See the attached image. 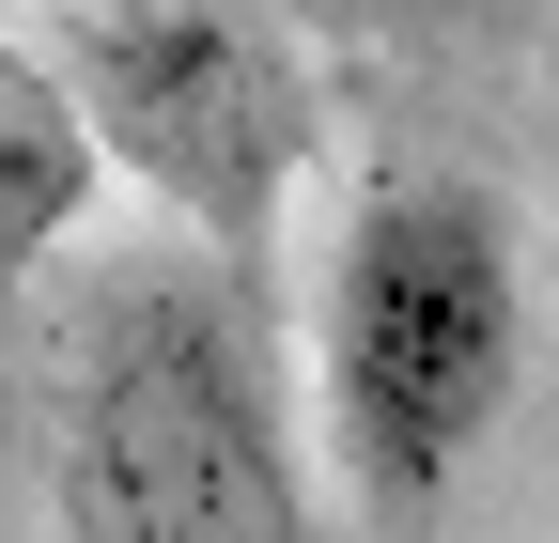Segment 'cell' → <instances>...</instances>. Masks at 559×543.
I'll return each instance as SVG.
<instances>
[{"instance_id": "2", "label": "cell", "mask_w": 559, "mask_h": 543, "mask_svg": "<svg viewBox=\"0 0 559 543\" xmlns=\"http://www.w3.org/2000/svg\"><path fill=\"white\" fill-rule=\"evenodd\" d=\"M62 543H311V466L218 264H124L79 311Z\"/></svg>"}, {"instance_id": "1", "label": "cell", "mask_w": 559, "mask_h": 543, "mask_svg": "<svg viewBox=\"0 0 559 543\" xmlns=\"http://www.w3.org/2000/svg\"><path fill=\"white\" fill-rule=\"evenodd\" d=\"M528 388V233L481 171H373L326 233L311 403L373 512H436Z\"/></svg>"}, {"instance_id": "3", "label": "cell", "mask_w": 559, "mask_h": 543, "mask_svg": "<svg viewBox=\"0 0 559 543\" xmlns=\"http://www.w3.org/2000/svg\"><path fill=\"white\" fill-rule=\"evenodd\" d=\"M79 218H94V109L32 47H0V311L47 280V249Z\"/></svg>"}]
</instances>
